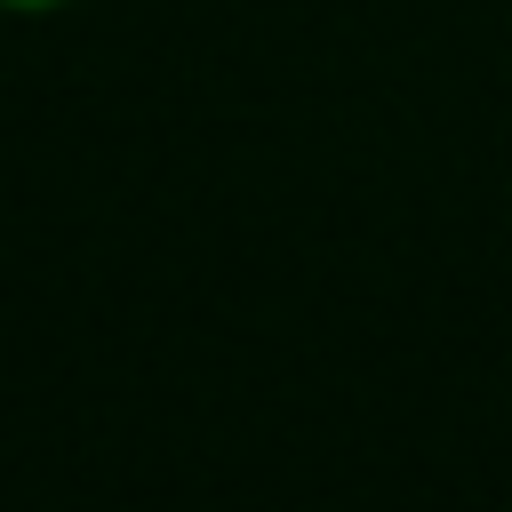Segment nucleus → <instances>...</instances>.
<instances>
[{
    "mask_svg": "<svg viewBox=\"0 0 512 512\" xmlns=\"http://www.w3.org/2000/svg\"><path fill=\"white\" fill-rule=\"evenodd\" d=\"M8 16H56V8H72V0H0Z\"/></svg>",
    "mask_w": 512,
    "mask_h": 512,
    "instance_id": "nucleus-1",
    "label": "nucleus"
}]
</instances>
